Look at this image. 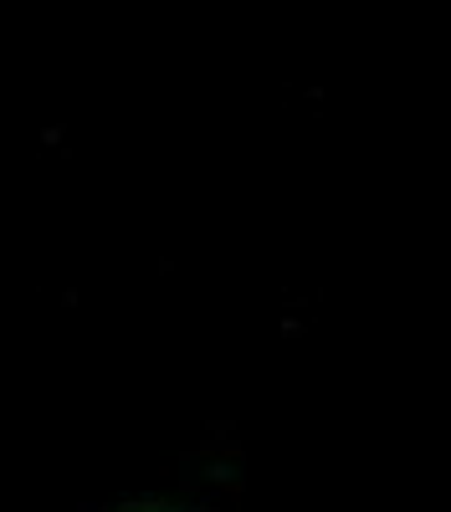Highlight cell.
<instances>
[{
    "instance_id": "cell-1",
    "label": "cell",
    "mask_w": 451,
    "mask_h": 512,
    "mask_svg": "<svg viewBox=\"0 0 451 512\" xmlns=\"http://www.w3.org/2000/svg\"><path fill=\"white\" fill-rule=\"evenodd\" d=\"M129 512H180V507H129Z\"/></svg>"
}]
</instances>
